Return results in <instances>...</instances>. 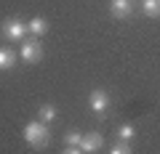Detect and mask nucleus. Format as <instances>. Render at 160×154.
<instances>
[{
	"mask_svg": "<svg viewBox=\"0 0 160 154\" xmlns=\"http://www.w3.org/2000/svg\"><path fill=\"white\" fill-rule=\"evenodd\" d=\"M24 141H27V146H32V149H46L48 143H51V130H48L46 122L32 120V122L24 125Z\"/></svg>",
	"mask_w": 160,
	"mask_h": 154,
	"instance_id": "1",
	"label": "nucleus"
},
{
	"mask_svg": "<svg viewBox=\"0 0 160 154\" xmlns=\"http://www.w3.org/2000/svg\"><path fill=\"white\" fill-rule=\"evenodd\" d=\"M19 58H22L24 64H38L40 58H43V45H40L38 37L22 43V48H19Z\"/></svg>",
	"mask_w": 160,
	"mask_h": 154,
	"instance_id": "2",
	"label": "nucleus"
},
{
	"mask_svg": "<svg viewBox=\"0 0 160 154\" xmlns=\"http://www.w3.org/2000/svg\"><path fill=\"white\" fill-rule=\"evenodd\" d=\"M0 35L6 37V40H24V35H29L27 24L19 21V19H6L3 27H0Z\"/></svg>",
	"mask_w": 160,
	"mask_h": 154,
	"instance_id": "3",
	"label": "nucleus"
},
{
	"mask_svg": "<svg viewBox=\"0 0 160 154\" xmlns=\"http://www.w3.org/2000/svg\"><path fill=\"white\" fill-rule=\"evenodd\" d=\"M88 106H91V112L93 114H107V109H109V96H107V91H102V88H96V91H91V96H88Z\"/></svg>",
	"mask_w": 160,
	"mask_h": 154,
	"instance_id": "4",
	"label": "nucleus"
},
{
	"mask_svg": "<svg viewBox=\"0 0 160 154\" xmlns=\"http://www.w3.org/2000/svg\"><path fill=\"white\" fill-rule=\"evenodd\" d=\"M102 146H104V136H102V133H83L78 149L83 154H93V152H99Z\"/></svg>",
	"mask_w": 160,
	"mask_h": 154,
	"instance_id": "5",
	"label": "nucleus"
},
{
	"mask_svg": "<svg viewBox=\"0 0 160 154\" xmlns=\"http://www.w3.org/2000/svg\"><path fill=\"white\" fill-rule=\"evenodd\" d=\"M109 11H112L115 19H128L133 13V3L131 0H112L109 3Z\"/></svg>",
	"mask_w": 160,
	"mask_h": 154,
	"instance_id": "6",
	"label": "nucleus"
},
{
	"mask_svg": "<svg viewBox=\"0 0 160 154\" xmlns=\"http://www.w3.org/2000/svg\"><path fill=\"white\" fill-rule=\"evenodd\" d=\"M16 58H19V53L13 51L11 45H3L0 48V72H8V69L16 64Z\"/></svg>",
	"mask_w": 160,
	"mask_h": 154,
	"instance_id": "7",
	"label": "nucleus"
},
{
	"mask_svg": "<svg viewBox=\"0 0 160 154\" xmlns=\"http://www.w3.org/2000/svg\"><path fill=\"white\" fill-rule=\"evenodd\" d=\"M56 117H59V109L53 106V104H43V106L38 109V120H40V122H46V125H51Z\"/></svg>",
	"mask_w": 160,
	"mask_h": 154,
	"instance_id": "8",
	"label": "nucleus"
},
{
	"mask_svg": "<svg viewBox=\"0 0 160 154\" xmlns=\"http://www.w3.org/2000/svg\"><path fill=\"white\" fill-rule=\"evenodd\" d=\"M27 29H29V35H35V37H38V40H40V37H43V35L48 32V21H46V19H43V16H35L32 21L27 24Z\"/></svg>",
	"mask_w": 160,
	"mask_h": 154,
	"instance_id": "9",
	"label": "nucleus"
},
{
	"mask_svg": "<svg viewBox=\"0 0 160 154\" xmlns=\"http://www.w3.org/2000/svg\"><path fill=\"white\" fill-rule=\"evenodd\" d=\"M142 11H144V16L158 19L160 16V0H142Z\"/></svg>",
	"mask_w": 160,
	"mask_h": 154,
	"instance_id": "10",
	"label": "nucleus"
},
{
	"mask_svg": "<svg viewBox=\"0 0 160 154\" xmlns=\"http://www.w3.org/2000/svg\"><path fill=\"white\" fill-rule=\"evenodd\" d=\"M133 136H136V128L128 125V122H123V125L118 128V141H128V143H131Z\"/></svg>",
	"mask_w": 160,
	"mask_h": 154,
	"instance_id": "11",
	"label": "nucleus"
},
{
	"mask_svg": "<svg viewBox=\"0 0 160 154\" xmlns=\"http://www.w3.org/2000/svg\"><path fill=\"white\" fill-rule=\"evenodd\" d=\"M109 154H133V152H131V143L128 141H118L112 149H109Z\"/></svg>",
	"mask_w": 160,
	"mask_h": 154,
	"instance_id": "12",
	"label": "nucleus"
},
{
	"mask_svg": "<svg viewBox=\"0 0 160 154\" xmlns=\"http://www.w3.org/2000/svg\"><path fill=\"white\" fill-rule=\"evenodd\" d=\"M80 138H83V133H78V130H69L67 136H64V141H67V146H80Z\"/></svg>",
	"mask_w": 160,
	"mask_h": 154,
	"instance_id": "13",
	"label": "nucleus"
},
{
	"mask_svg": "<svg viewBox=\"0 0 160 154\" xmlns=\"http://www.w3.org/2000/svg\"><path fill=\"white\" fill-rule=\"evenodd\" d=\"M62 154H83V152H80V149L78 146H67V149H64V152Z\"/></svg>",
	"mask_w": 160,
	"mask_h": 154,
	"instance_id": "14",
	"label": "nucleus"
}]
</instances>
